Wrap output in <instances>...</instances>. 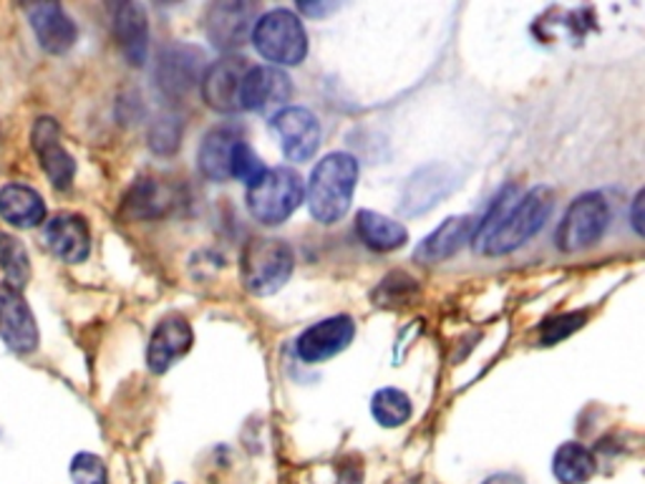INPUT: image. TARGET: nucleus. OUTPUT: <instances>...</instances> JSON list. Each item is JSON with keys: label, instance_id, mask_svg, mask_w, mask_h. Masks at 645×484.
Returning <instances> with one entry per match:
<instances>
[{"label": "nucleus", "instance_id": "nucleus-1", "mask_svg": "<svg viewBox=\"0 0 645 484\" xmlns=\"http://www.w3.org/2000/svg\"><path fill=\"white\" fill-rule=\"evenodd\" d=\"M552 207H555V195L545 185L532 187L530 192H524L520 185L504 187L484 220L477 223L472 240L474 250L490 258L514 253L545 227Z\"/></svg>", "mask_w": 645, "mask_h": 484}, {"label": "nucleus", "instance_id": "nucleus-2", "mask_svg": "<svg viewBox=\"0 0 645 484\" xmlns=\"http://www.w3.org/2000/svg\"><path fill=\"white\" fill-rule=\"evenodd\" d=\"M358 182V159L348 152L326 154L313 169L306 197L313 220L334 225L348 213Z\"/></svg>", "mask_w": 645, "mask_h": 484}, {"label": "nucleus", "instance_id": "nucleus-3", "mask_svg": "<svg viewBox=\"0 0 645 484\" xmlns=\"http://www.w3.org/2000/svg\"><path fill=\"white\" fill-rule=\"evenodd\" d=\"M295 270L293 248L280 237H255L239 258V278L253 296H273L285 288Z\"/></svg>", "mask_w": 645, "mask_h": 484}, {"label": "nucleus", "instance_id": "nucleus-4", "mask_svg": "<svg viewBox=\"0 0 645 484\" xmlns=\"http://www.w3.org/2000/svg\"><path fill=\"white\" fill-rule=\"evenodd\" d=\"M306 199V182L290 167H267L265 175L247 187L245 203L263 225H283Z\"/></svg>", "mask_w": 645, "mask_h": 484}, {"label": "nucleus", "instance_id": "nucleus-5", "mask_svg": "<svg viewBox=\"0 0 645 484\" xmlns=\"http://www.w3.org/2000/svg\"><path fill=\"white\" fill-rule=\"evenodd\" d=\"M250 39L255 51L275 66H298L308 56L306 25L285 8H275L257 18Z\"/></svg>", "mask_w": 645, "mask_h": 484}, {"label": "nucleus", "instance_id": "nucleus-6", "mask_svg": "<svg viewBox=\"0 0 645 484\" xmlns=\"http://www.w3.org/2000/svg\"><path fill=\"white\" fill-rule=\"evenodd\" d=\"M611 225V205L601 192H585L570 203L555 233L560 253H580L601 243Z\"/></svg>", "mask_w": 645, "mask_h": 484}, {"label": "nucleus", "instance_id": "nucleus-7", "mask_svg": "<svg viewBox=\"0 0 645 484\" xmlns=\"http://www.w3.org/2000/svg\"><path fill=\"white\" fill-rule=\"evenodd\" d=\"M293 84L285 71L275 66H250L239 84V112L278 114L290 102Z\"/></svg>", "mask_w": 645, "mask_h": 484}, {"label": "nucleus", "instance_id": "nucleus-8", "mask_svg": "<svg viewBox=\"0 0 645 484\" xmlns=\"http://www.w3.org/2000/svg\"><path fill=\"white\" fill-rule=\"evenodd\" d=\"M273 132L290 162H308L320 147V122L306 106H285L273 116Z\"/></svg>", "mask_w": 645, "mask_h": 484}, {"label": "nucleus", "instance_id": "nucleus-9", "mask_svg": "<svg viewBox=\"0 0 645 484\" xmlns=\"http://www.w3.org/2000/svg\"><path fill=\"white\" fill-rule=\"evenodd\" d=\"M205 74V53L190 43H172L156 61V86L167 96H184Z\"/></svg>", "mask_w": 645, "mask_h": 484}, {"label": "nucleus", "instance_id": "nucleus-10", "mask_svg": "<svg viewBox=\"0 0 645 484\" xmlns=\"http://www.w3.org/2000/svg\"><path fill=\"white\" fill-rule=\"evenodd\" d=\"M356 338V323L351 316H334L313 323L295 341V353L306 363H320L346 351Z\"/></svg>", "mask_w": 645, "mask_h": 484}, {"label": "nucleus", "instance_id": "nucleus-11", "mask_svg": "<svg viewBox=\"0 0 645 484\" xmlns=\"http://www.w3.org/2000/svg\"><path fill=\"white\" fill-rule=\"evenodd\" d=\"M31 144H33L35 157H39L41 167L45 172V177L51 179V185L61 192L71 189L73 177H76V162H73L71 154L63 150L57 119L41 116L39 122L33 124Z\"/></svg>", "mask_w": 645, "mask_h": 484}, {"label": "nucleus", "instance_id": "nucleus-12", "mask_svg": "<svg viewBox=\"0 0 645 484\" xmlns=\"http://www.w3.org/2000/svg\"><path fill=\"white\" fill-rule=\"evenodd\" d=\"M255 6L243 0H219L207 11L205 31L212 45L223 51H235L253 35Z\"/></svg>", "mask_w": 645, "mask_h": 484}, {"label": "nucleus", "instance_id": "nucleus-13", "mask_svg": "<svg viewBox=\"0 0 645 484\" xmlns=\"http://www.w3.org/2000/svg\"><path fill=\"white\" fill-rule=\"evenodd\" d=\"M250 69V63L243 56H227L212 63L202 74L199 89L205 104L217 114H235L239 112V84H243V76Z\"/></svg>", "mask_w": 645, "mask_h": 484}, {"label": "nucleus", "instance_id": "nucleus-14", "mask_svg": "<svg viewBox=\"0 0 645 484\" xmlns=\"http://www.w3.org/2000/svg\"><path fill=\"white\" fill-rule=\"evenodd\" d=\"M0 338L16 353H33L39 349V326L29 303L18 290L0 286Z\"/></svg>", "mask_w": 645, "mask_h": 484}, {"label": "nucleus", "instance_id": "nucleus-15", "mask_svg": "<svg viewBox=\"0 0 645 484\" xmlns=\"http://www.w3.org/2000/svg\"><path fill=\"white\" fill-rule=\"evenodd\" d=\"M195 343V333L187 318L167 316L162 318L160 326L154 328L150 338V349H146V363H150L152 373H164L177 363L184 353Z\"/></svg>", "mask_w": 645, "mask_h": 484}, {"label": "nucleus", "instance_id": "nucleus-16", "mask_svg": "<svg viewBox=\"0 0 645 484\" xmlns=\"http://www.w3.org/2000/svg\"><path fill=\"white\" fill-rule=\"evenodd\" d=\"M29 23L45 53L61 56L73 49L79 29L73 18L59 3H39L29 8Z\"/></svg>", "mask_w": 645, "mask_h": 484}, {"label": "nucleus", "instance_id": "nucleus-17", "mask_svg": "<svg viewBox=\"0 0 645 484\" xmlns=\"http://www.w3.org/2000/svg\"><path fill=\"white\" fill-rule=\"evenodd\" d=\"M43 240L63 262H84L91 253V233L81 215L61 213L43 227Z\"/></svg>", "mask_w": 645, "mask_h": 484}, {"label": "nucleus", "instance_id": "nucleus-18", "mask_svg": "<svg viewBox=\"0 0 645 484\" xmlns=\"http://www.w3.org/2000/svg\"><path fill=\"white\" fill-rule=\"evenodd\" d=\"M474 233H477V220L472 215L449 217V220L444 225H439L429 237H423L417 253H413V258L429 265L454 258L464 245L474 240Z\"/></svg>", "mask_w": 645, "mask_h": 484}, {"label": "nucleus", "instance_id": "nucleus-19", "mask_svg": "<svg viewBox=\"0 0 645 484\" xmlns=\"http://www.w3.org/2000/svg\"><path fill=\"white\" fill-rule=\"evenodd\" d=\"M114 33L124 59L132 66H144L146 51H150V23H146L144 8L136 3L119 6L114 16Z\"/></svg>", "mask_w": 645, "mask_h": 484}, {"label": "nucleus", "instance_id": "nucleus-20", "mask_svg": "<svg viewBox=\"0 0 645 484\" xmlns=\"http://www.w3.org/2000/svg\"><path fill=\"white\" fill-rule=\"evenodd\" d=\"M239 142H243V136L233 126H217V130H212L202 140L197 152L202 175L212 182L233 179L229 177V164H233V154Z\"/></svg>", "mask_w": 645, "mask_h": 484}, {"label": "nucleus", "instance_id": "nucleus-21", "mask_svg": "<svg viewBox=\"0 0 645 484\" xmlns=\"http://www.w3.org/2000/svg\"><path fill=\"white\" fill-rule=\"evenodd\" d=\"M0 217L13 227L31 230L45 220V203L33 187L11 182L0 189Z\"/></svg>", "mask_w": 645, "mask_h": 484}, {"label": "nucleus", "instance_id": "nucleus-22", "mask_svg": "<svg viewBox=\"0 0 645 484\" xmlns=\"http://www.w3.org/2000/svg\"><path fill=\"white\" fill-rule=\"evenodd\" d=\"M356 230L361 237L366 248H371L376 253H391L399 250L409 243V230L401 223L391 220V217H383L373 209H361L356 217Z\"/></svg>", "mask_w": 645, "mask_h": 484}, {"label": "nucleus", "instance_id": "nucleus-23", "mask_svg": "<svg viewBox=\"0 0 645 484\" xmlns=\"http://www.w3.org/2000/svg\"><path fill=\"white\" fill-rule=\"evenodd\" d=\"M451 185H454V182L449 179V169L441 167V164L421 169L417 177L409 179L401 209H407L409 215L427 213V209H431L439 203L441 195H447Z\"/></svg>", "mask_w": 645, "mask_h": 484}, {"label": "nucleus", "instance_id": "nucleus-24", "mask_svg": "<svg viewBox=\"0 0 645 484\" xmlns=\"http://www.w3.org/2000/svg\"><path fill=\"white\" fill-rule=\"evenodd\" d=\"M597 470V462L587 446L577 442L562 444L552 456V472L560 484H585Z\"/></svg>", "mask_w": 645, "mask_h": 484}, {"label": "nucleus", "instance_id": "nucleus-25", "mask_svg": "<svg viewBox=\"0 0 645 484\" xmlns=\"http://www.w3.org/2000/svg\"><path fill=\"white\" fill-rule=\"evenodd\" d=\"M172 205L170 189L156 179H140L129 189L124 199V209L134 220H150V217L164 215V209Z\"/></svg>", "mask_w": 645, "mask_h": 484}, {"label": "nucleus", "instance_id": "nucleus-26", "mask_svg": "<svg viewBox=\"0 0 645 484\" xmlns=\"http://www.w3.org/2000/svg\"><path fill=\"white\" fill-rule=\"evenodd\" d=\"M0 270L6 276V286L21 294L31 280V258L18 237L0 233Z\"/></svg>", "mask_w": 645, "mask_h": 484}, {"label": "nucleus", "instance_id": "nucleus-27", "mask_svg": "<svg viewBox=\"0 0 645 484\" xmlns=\"http://www.w3.org/2000/svg\"><path fill=\"white\" fill-rule=\"evenodd\" d=\"M411 399L409 394H403L401 389H381L376 391L373 399H371V414L376 422L386 429H396V426H403L411 419Z\"/></svg>", "mask_w": 645, "mask_h": 484}, {"label": "nucleus", "instance_id": "nucleus-28", "mask_svg": "<svg viewBox=\"0 0 645 484\" xmlns=\"http://www.w3.org/2000/svg\"><path fill=\"white\" fill-rule=\"evenodd\" d=\"M265 172L267 167L263 164V159L257 157L250 144H247L245 140L239 142L233 154V164H229V177L237 182H245V187H250L265 175Z\"/></svg>", "mask_w": 645, "mask_h": 484}, {"label": "nucleus", "instance_id": "nucleus-29", "mask_svg": "<svg viewBox=\"0 0 645 484\" xmlns=\"http://www.w3.org/2000/svg\"><path fill=\"white\" fill-rule=\"evenodd\" d=\"M71 482L73 484H106V464L101 456L91 452H81L71 460Z\"/></svg>", "mask_w": 645, "mask_h": 484}, {"label": "nucleus", "instance_id": "nucleus-30", "mask_svg": "<svg viewBox=\"0 0 645 484\" xmlns=\"http://www.w3.org/2000/svg\"><path fill=\"white\" fill-rule=\"evenodd\" d=\"M585 321H587V316L583 313V310H575V313H562V316L550 318V321H545V323H542V328H540L542 346H555V343H560L562 338L573 336L577 331V328H583Z\"/></svg>", "mask_w": 645, "mask_h": 484}, {"label": "nucleus", "instance_id": "nucleus-31", "mask_svg": "<svg viewBox=\"0 0 645 484\" xmlns=\"http://www.w3.org/2000/svg\"><path fill=\"white\" fill-rule=\"evenodd\" d=\"M180 140H182V126L177 119H172V116L160 119L150 132V147L156 154H174L180 147Z\"/></svg>", "mask_w": 645, "mask_h": 484}, {"label": "nucleus", "instance_id": "nucleus-32", "mask_svg": "<svg viewBox=\"0 0 645 484\" xmlns=\"http://www.w3.org/2000/svg\"><path fill=\"white\" fill-rule=\"evenodd\" d=\"M407 290L409 294H417V280H411L409 276H403V272H399V286H393L391 282V276L381 280V288L376 290V300H379V306L383 303H393V300H407Z\"/></svg>", "mask_w": 645, "mask_h": 484}, {"label": "nucleus", "instance_id": "nucleus-33", "mask_svg": "<svg viewBox=\"0 0 645 484\" xmlns=\"http://www.w3.org/2000/svg\"><path fill=\"white\" fill-rule=\"evenodd\" d=\"M643 199H645V192H638L631 205V225L638 235H643Z\"/></svg>", "mask_w": 645, "mask_h": 484}, {"label": "nucleus", "instance_id": "nucleus-34", "mask_svg": "<svg viewBox=\"0 0 645 484\" xmlns=\"http://www.w3.org/2000/svg\"><path fill=\"white\" fill-rule=\"evenodd\" d=\"M361 482H364V472L358 467H351V464L338 474V484H361Z\"/></svg>", "mask_w": 645, "mask_h": 484}, {"label": "nucleus", "instance_id": "nucleus-35", "mask_svg": "<svg viewBox=\"0 0 645 484\" xmlns=\"http://www.w3.org/2000/svg\"><path fill=\"white\" fill-rule=\"evenodd\" d=\"M482 484H524V480H520L518 474L502 472V474H492V477H487Z\"/></svg>", "mask_w": 645, "mask_h": 484}, {"label": "nucleus", "instance_id": "nucleus-36", "mask_svg": "<svg viewBox=\"0 0 645 484\" xmlns=\"http://www.w3.org/2000/svg\"><path fill=\"white\" fill-rule=\"evenodd\" d=\"M300 11L303 13H308V16H326V13H330V11H336V6H308V3H303L300 6Z\"/></svg>", "mask_w": 645, "mask_h": 484}]
</instances>
